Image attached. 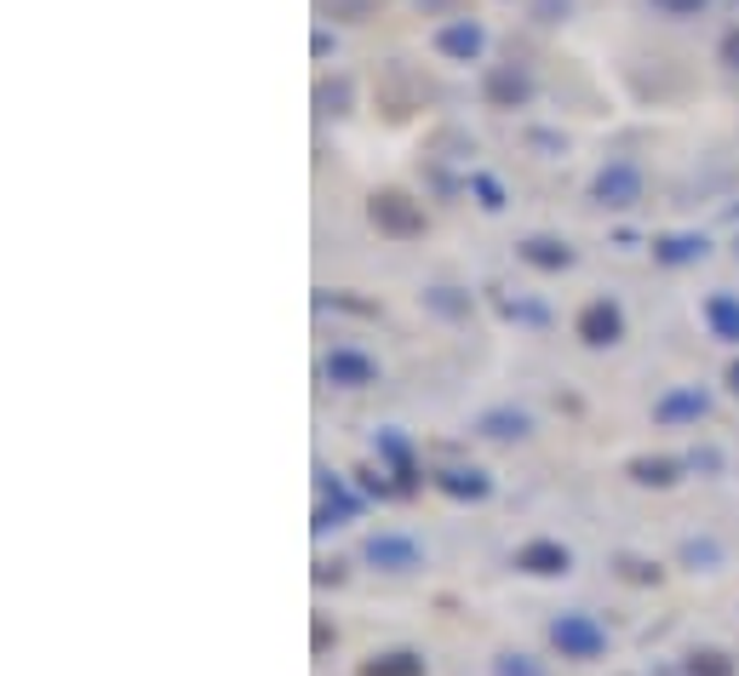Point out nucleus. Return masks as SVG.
Segmentation results:
<instances>
[{"mask_svg":"<svg viewBox=\"0 0 739 676\" xmlns=\"http://www.w3.org/2000/svg\"><path fill=\"white\" fill-rule=\"evenodd\" d=\"M367 224H373L378 236H390V241H419L430 230L424 207L407 190H373L367 195Z\"/></svg>","mask_w":739,"mask_h":676,"instance_id":"1","label":"nucleus"},{"mask_svg":"<svg viewBox=\"0 0 739 676\" xmlns=\"http://www.w3.org/2000/svg\"><path fill=\"white\" fill-rule=\"evenodd\" d=\"M550 648L562 660H579L584 665V660H602L607 654V631H602L591 614H556L550 619Z\"/></svg>","mask_w":739,"mask_h":676,"instance_id":"2","label":"nucleus"},{"mask_svg":"<svg viewBox=\"0 0 739 676\" xmlns=\"http://www.w3.org/2000/svg\"><path fill=\"white\" fill-rule=\"evenodd\" d=\"M591 195H596V207H607V213L636 207V202H643V167H636V161H607L591 179Z\"/></svg>","mask_w":739,"mask_h":676,"instance_id":"3","label":"nucleus"},{"mask_svg":"<svg viewBox=\"0 0 739 676\" xmlns=\"http://www.w3.org/2000/svg\"><path fill=\"white\" fill-rule=\"evenodd\" d=\"M573 333H579V344H591V350H614L625 339V310L614 305V298H591V305L573 316Z\"/></svg>","mask_w":739,"mask_h":676,"instance_id":"4","label":"nucleus"},{"mask_svg":"<svg viewBox=\"0 0 739 676\" xmlns=\"http://www.w3.org/2000/svg\"><path fill=\"white\" fill-rule=\"evenodd\" d=\"M321 373H327V385H339V390H367V385H378V362L367 356V350H355V344H333V350H327Z\"/></svg>","mask_w":739,"mask_h":676,"instance_id":"5","label":"nucleus"},{"mask_svg":"<svg viewBox=\"0 0 739 676\" xmlns=\"http://www.w3.org/2000/svg\"><path fill=\"white\" fill-rule=\"evenodd\" d=\"M430 41H436V53L453 58V64H476L481 53H488V30H481L476 18H447Z\"/></svg>","mask_w":739,"mask_h":676,"instance_id":"6","label":"nucleus"},{"mask_svg":"<svg viewBox=\"0 0 739 676\" xmlns=\"http://www.w3.org/2000/svg\"><path fill=\"white\" fill-rule=\"evenodd\" d=\"M362 557H367L373 568H385V573H413V568H424L419 539H407V534H373V539L362 545Z\"/></svg>","mask_w":739,"mask_h":676,"instance_id":"7","label":"nucleus"},{"mask_svg":"<svg viewBox=\"0 0 739 676\" xmlns=\"http://www.w3.org/2000/svg\"><path fill=\"white\" fill-rule=\"evenodd\" d=\"M516 568L533 573V580H562V573H573V550L562 539H527L516 550Z\"/></svg>","mask_w":739,"mask_h":676,"instance_id":"8","label":"nucleus"},{"mask_svg":"<svg viewBox=\"0 0 739 676\" xmlns=\"http://www.w3.org/2000/svg\"><path fill=\"white\" fill-rule=\"evenodd\" d=\"M481 98H488L493 110H522L527 98H533L527 69H516V64H493L488 75H481Z\"/></svg>","mask_w":739,"mask_h":676,"instance_id":"9","label":"nucleus"},{"mask_svg":"<svg viewBox=\"0 0 739 676\" xmlns=\"http://www.w3.org/2000/svg\"><path fill=\"white\" fill-rule=\"evenodd\" d=\"M710 413V396L700 390V385H682V390H666L653 402V419L659 424H700Z\"/></svg>","mask_w":739,"mask_h":676,"instance_id":"10","label":"nucleus"},{"mask_svg":"<svg viewBox=\"0 0 739 676\" xmlns=\"http://www.w3.org/2000/svg\"><path fill=\"white\" fill-rule=\"evenodd\" d=\"M516 259L533 264V270H545V275H556V270L573 264V247L556 241V236H527V241H516Z\"/></svg>","mask_w":739,"mask_h":676,"instance_id":"11","label":"nucleus"},{"mask_svg":"<svg viewBox=\"0 0 739 676\" xmlns=\"http://www.w3.org/2000/svg\"><path fill=\"white\" fill-rule=\"evenodd\" d=\"M710 253V241L694 236V230H682V236H659L653 241V264H666V270H682V264H700Z\"/></svg>","mask_w":739,"mask_h":676,"instance_id":"12","label":"nucleus"},{"mask_svg":"<svg viewBox=\"0 0 739 676\" xmlns=\"http://www.w3.org/2000/svg\"><path fill=\"white\" fill-rule=\"evenodd\" d=\"M476 431L493 436V442H522V436H533V419L522 408H488L476 419Z\"/></svg>","mask_w":739,"mask_h":676,"instance_id":"13","label":"nucleus"},{"mask_svg":"<svg viewBox=\"0 0 739 676\" xmlns=\"http://www.w3.org/2000/svg\"><path fill=\"white\" fill-rule=\"evenodd\" d=\"M705 321H710V333H717L723 344H739V298L734 293H710L705 298Z\"/></svg>","mask_w":739,"mask_h":676,"instance_id":"14","label":"nucleus"},{"mask_svg":"<svg viewBox=\"0 0 739 676\" xmlns=\"http://www.w3.org/2000/svg\"><path fill=\"white\" fill-rule=\"evenodd\" d=\"M625 470H630V482H643V488H677V476H682V465H677V459H659V454L630 459Z\"/></svg>","mask_w":739,"mask_h":676,"instance_id":"15","label":"nucleus"},{"mask_svg":"<svg viewBox=\"0 0 739 676\" xmlns=\"http://www.w3.org/2000/svg\"><path fill=\"white\" fill-rule=\"evenodd\" d=\"M436 488L447 499H488L493 493V482L481 470H436Z\"/></svg>","mask_w":739,"mask_h":676,"instance_id":"16","label":"nucleus"},{"mask_svg":"<svg viewBox=\"0 0 739 676\" xmlns=\"http://www.w3.org/2000/svg\"><path fill=\"white\" fill-rule=\"evenodd\" d=\"M321 18H333V23H367L390 7V0H316Z\"/></svg>","mask_w":739,"mask_h":676,"instance_id":"17","label":"nucleus"},{"mask_svg":"<svg viewBox=\"0 0 739 676\" xmlns=\"http://www.w3.org/2000/svg\"><path fill=\"white\" fill-rule=\"evenodd\" d=\"M362 676H424V660L407 654V648H396V654H378L362 665Z\"/></svg>","mask_w":739,"mask_h":676,"instance_id":"18","label":"nucleus"},{"mask_svg":"<svg viewBox=\"0 0 739 676\" xmlns=\"http://www.w3.org/2000/svg\"><path fill=\"white\" fill-rule=\"evenodd\" d=\"M687 676H734V660L717 654V648H700V654L687 660Z\"/></svg>","mask_w":739,"mask_h":676,"instance_id":"19","label":"nucleus"},{"mask_svg":"<svg viewBox=\"0 0 739 676\" xmlns=\"http://www.w3.org/2000/svg\"><path fill=\"white\" fill-rule=\"evenodd\" d=\"M493 676H545V665L533 654H499L493 660Z\"/></svg>","mask_w":739,"mask_h":676,"instance_id":"20","label":"nucleus"},{"mask_svg":"<svg viewBox=\"0 0 739 676\" xmlns=\"http://www.w3.org/2000/svg\"><path fill=\"white\" fill-rule=\"evenodd\" d=\"M316 104H321L327 115H339V110L350 104V81H333V87L321 81V87H316Z\"/></svg>","mask_w":739,"mask_h":676,"instance_id":"21","label":"nucleus"},{"mask_svg":"<svg viewBox=\"0 0 739 676\" xmlns=\"http://www.w3.org/2000/svg\"><path fill=\"white\" fill-rule=\"evenodd\" d=\"M710 7V0H653V12H666V18H700Z\"/></svg>","mask_w":739,"mask_h":676,"instance_id":"22","label":"nucleus"},{"mask_svg":"<svg viewBox=\"0 0 739 676\" xmlns=\"http://www.w3.org/2000/svg\"><path fill=\"white\" fill-rule=\"evenodd\" d=\"M476 195H481V207H488V213H499V207H504V195H499V184H493V179H476Z\"/></svg>","mask_w":739,"mask_h":676,"instance_id":"23","label":"nucleus"},{"mask_svg":"<svg viewBox=\"0 0 739 676\" xmlns=\"http://www.w3.org/2000/svg\"><path fill=\"white\" fill-rule=\"evenodd\" d=\"M717 58H723V64H728L734 75H739V30H728V35H723V46H717Z\"/></svg>","mask_w":739,"mask_h":676,"instance_id":"24","label":"nucleus"},{"mask_svg":"<svg viewBox=\"0 0 739 676\" xmlns=\"http://www.w3.org/2000/svg\"><path fill=\"white\" fill-rule=\"evenodd\" d=\"M682 562H717V545H682Z\"/></svg>","mask_w":739,"mask_h":676,"instance_id":"25","label":"nucleus"},{"mask_svg":"<svg viewBox=\"0 0 739 676\" xmlns=\"http://www.w3.org/2000/svg\"><path fill=\"white\" fill-rule=\"evenodd\" d=\"M728 390H734V396H739V362H734V367H728Z\"/></svg>","mask_w":739,"mask_h":676,"instance_id":"26","label":"nucleus"}]
</instances>
